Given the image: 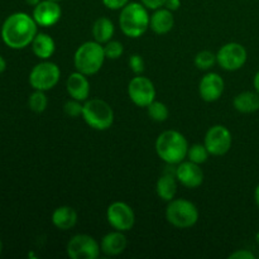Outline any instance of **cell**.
I'll list each match as a JSON object with an SVG mask.
<instances>
[{
  "instance_id": "1",
  "label": "cell",
  "mask_w": 259,
  "mask_h": 259,
  "mask_svg": "<svg viewBox=\"0 0 259 259\" xmlns=\"http://www.w3.org/2000/svg\"><path fill=\"white\" fill-rule=\"evenodd\" d=\"M38 33V24L27 13L9 15L2 27L3 42L12 50H23L32 45Z\"/></svg>"
},
{
  "instance_id": "2",
  "label": "cell",
  "mask_w": 259,
  "mask_h": 259,
  "mask_svg": "<svg viewBox=\"0 0 259 259\" xmlns=\"http://www.w3.org/2000/svg\"><path fill=\"white\" fill-rule=\"evenodd\" d=\"M189 142L177 131H164L156 141L157 156L167 164L177 166L185 161L189 151Z\"/></svg>"
},
{
  "instance_id": "3",
  "label": "cell",
  "mask_w": 259,
  "mask_h": 259,
  "mask_svg": "<svg viewBox=\"0 0 259 259\" xmlns=\"http://www.w3.org/2000/svg\"><path fill=\"white\" fill-rule=\"evenodd\" d=\"M151 15L142 3L129 2L119 15V25L126 37L139 38L148 30Z\"/></svg>"
},
{
  "instance_id": "4",
  "label": "cell",
  "mask_w": 259,
  "mask_h": 259,
  "mask_svg": "<svg viewBox=\"0 0 259 259\" xmlns=\"http://www.w3.org/2000/svg\"><path fill=\"white\" fill-rule=\"evenodd\" d=\"M106 60L104 53V46L96 40H89L82 43L73 55L75 70L86 76L98 73Z\"/></svg>"
},
{
  "instance_id": "5",
  "label": "cell",
  "mask_w": 259,
  "mask_h": 259,
  "mask_svg": "<svg viewBox=\"0 0 259 259\" xmlns=\"http://www.w3.org/2000/svg\"><path fill=\"white\" fill-rule=\"evenodd\" d=\"M199 210L196 205L186 199H174L166 207V219L177 229H189L199 220Z\"/></svg>"
},
{
  "instance_id": "6",
  "label": "cell",
  "mask_w": 259,
  "mask_h": 259,
  "mask_svg": "<svg viewBox=\"0 0 259 259\" xmlns=\"http://www.w3.org/2000/svg\"><path fill=\"white\" fill-rule=\"evenodd\" d=\"M90 128L95 131H108L114 123V111L110 104L101 99H90L83 104L81 115Z\"/></svg>"
},
{
  "instance_id": "7",
  "label": "cell",
  "mask_w": 259,
  "mask_h": 259,
  "mask_svg": "<svg viewBox=\"0 0 259 259\" xmlns=\"http://www.w3.org/2000/svg\"><path fill=\"white\" fill-rule=\"evenodd\" d=\"M61 77V70L55 62L43 60L37 63L29 73V85L34 90L48 91L52 90L58 83Z\"/></svg>"
},
{
  "instance_id": "8",
  "label": "cell",
  "mask_w": 259,
  "mask_h": 259,
  "mask_svg": "<svg viewBox=\"0 0 259 259\" xmlns=\"http://www.w3.org/2000/svg\"><path fill=\"white\" fill-rule=\"evenodd\" d=\"M248 58V52L245 47L240 43L229 42L223 46L217 53V62L223 70L234 71L240 70L245 65Z\"/></svg>"
},
{
  "instance_id": "9",
  "label": "cell",
  "mask_w": 259,
  "mask_h": 259,
  "mask_svg": "<svg viewBox=\"0 0 259 259\" xmlns=\"http://www.w3.org/2000/svg\"><path fill=\"white\" fill-rule=\"evenodd\" d=\"M100 244L88 234L73 235L67 243L66 252L71 259H96L100 255Z\"/></svg>"
},
{
  "instance_id": "10",
  "label": "cell",
  "mask_w": 259,
  "mask_h": 259,
  "mask_svg": "<svg viewBox=\"0 0 259 259\" xmlns=\"http://www.w3.org/2000/svg\"><path fill=\"white\" fill-rule=\"evenodd\" d=\"M157 91L154 83L148 77L137 75L128 85V96L134 105L139 108H147L156 100Z\"/></svg>"
},
{
  "instance_id": "11",
  "label": "cell",
  "mask_w": 259,
  "mask_h": 259,
  "mask_svg": "<svg viewBox=\"0 0 259 259\" xmlns=\"http://www.w3.org/2000/svg\"><path fill=\"white\" fill-rule=\"evenodd\" d=\"M204 144L209 151L210 156H224L232 148V133L224 125H220V124L212 125L205 134Z\"/></svg>"
},
{
  "instance_id": "12",
  "label": "cell",
  "mask_w": 259,
  "mask_h": 259,
  "mask_svg": "<svg viewBox=\"0 0 259 259\" xmlns=\"http://www.w3.org/2000/svg\"><path fill=\"white\" fill-rule=\"evenodd\" d=\"M106 219L114 230L129 232L136 224V214L126 202L115 201L109 205L106 210Z\"/></svg>"
},
{
  "instance_id": "13",
  "label": "cell",
  "mask_w": 259,
  "mask_h": 259,
  "mask_svg": "<svg viewBox=\"0 0 259 259\" xmlns=\"http://www.w3.org/2000/svg\"><path fill=\"white\" fill-rule=\"evenodd\" d=\"M62 15V9L57 2L52 0H42L33 9V19L39 27L50 28L57 24Z\"/></svg>"
},
{
  "instance_id": "14",
  "label": "cell",
  "mask_w": 259,
  "mask_h": 259,
  "mask_svg": "<svg viewBox=\"0 0 259 259\" xmlns=\"http://www.w3.org/2000/svg\"><path fill=\"white\" fill-rule=\"evenodd\" d=\"M225 82L222 76L217 72H207L202 76L199 83L200 98L206 103H214L222 98L224 93Z\"/></svg>"
},
{
  "instance_id": "15",
  "label": "cell",
  "mask_w": 259,
  "mask_h": 259,
  "mask_svg": "<svg viewBox=\"0 0 259 259\" xmlns=\"http://www.w3.org/2000/svg\"><path fill=\"white\" fill-rule=\"evenodd\" d=\"M176 179L187 189H196L204 182V172L200 164L191 161H182L176 167Z\"/></svg>"
},
{
  "instance_id": "16",
  "label": "cell",
  "mask_w": 259,
  "mask_h": 259,
  "mask_svg": "<svg viewBox=\"0 0 259 259\" xmlns=\"http://www.w3.org/2000/svg\"><path fill=\"white\" fill-rule=\"evenodd\" d=\"M66 90L72 99H76L81 103L86 101L90 95V82L88 76L78 71L72 72L66 81Z\"/></svg>"
},
{
  "instance_id": "17",
  "label": "cell",
  "mask_w": 259,
  "mask_h": 259,
  "mask_svg": "<svg viewBox=\"0 0 259 259\" xmlns=\"http://www.w3.org/2000/svg\"><path fill=\"white\" fill-rule=\"evenodd\" d=\"M126 245H128L126 237L124 235V232H119V230H114L104 235L100 243L101 252L110 257L121 254L125 250Z\"/></svg>"
},
{
  "instance_id": "18",
  "label": "cell",
  "mask_w": 259,
  "mask_h": 259,
  "mask_svg": "<svg viewBox=\"0 0 259 259\" xmlns=\"http://www.w3.org/2000/svg\"><path fill=\"white\" fill-rule=\"evenodd\" d=\"M174 25L175 18L171 10L164 7L153 10V14L151 15V22H149V28L156 34H167L168 32H171Z\"/></svg>"
},
{
  "instance_id": "19",
  "label": "cell",
  "mask_w": 259,
  "mask_h": 259,
  "mask_svg": "<svg viewBox=\"0 0 259 259\" xmlns=\"http://www.w3.org/2000/svg\"><path fill=\"white\" fill-rule=\"evenodd\" d=\"M76 223H77V211L72 206L63 205L55 209V211L52 212V224L57 229L66 232L72 229Z\"/></svg>"
},
{
  "instance_id": "20",
  "label": "cell",
  "mask_w": 259,
  "mask_h": 259,
  "mask_svg": "<svg viewBox=\"0 0 259 259\" xmlns=\"http://www.w3.org/2000/svg\"><path fill=\"white\" fill-rule=\"evenodd\" d=\"M32 51L39 60H50L56 51V43L47 33H37L32 42Z\"/></svg>"
},
{
  "instance_id": "21",
  "label": "cell",
  "mask_w": 259,
  "mask_h": 259,
  "mask_svg": "<svg viewBox=\"0 0 259 259\" xmlns=\"http://www.w3.org/2000/svg\"><path fill=\"white\" fill-rule=\"evenodd\" d=\"M233 106L242 114H252L259 110V94L257 91H243L233 100Z\"/></svg>"
},
{
  "instance_id": "22",
  "label": "cell",
  "mask_w": 259,
  "mask_h": 259,
  "mask_svg": "<svg viewBox=\"0 0 259 259\" xmlns=\"http://www.w3.org/2000/svg\"><path fill=\"white\" fill-rule=\"evenodd\" d=\"M177 179L176 176L169 174H163L156 184V192L157 196L163 201L169 202L175 199L177 194Z\"/></svg>"
},
{
  "instance_id": "23",
  "label": "cell",
  "mask_w": 259,
  "mask_h": 259,
  "mask_svg": "<svg viewBox=\"0 0 259 259\" xmlns=\"http://www.w3.org/2000/svg\"><path fill=\"white\" fill-rule=\"evenodd\" d=\"M114 33H115V27H114V23L109 18L101 17L94 23L93 35L94 40H96V42L105 45L109 40L113 39Z\"/></svg>"
},
{
  "instance_id": "24",
  "label": "cell",
  "mask_w": 259,
  "mask_h": 259,
  "mask_svg": "<svg viewBox=\"0 0 259 259\" xmlns=\"http://www.w3.org/2000/svg\"><path fill=\"white\" fill-rule=\"evenodd\" d=\"M147 113H148L149 118L152 120L157 121V123H163V121L168 119L169 115V110L166 104L157 100H154L153 103H151L147 106Z\"/></svg>"
},
{
  "instance_id": "25",
  "label": "cell",
  "mask_w": 259,
  "mask_h": 259,
  "mask_svg": "<svg viewBox=\"0 0 259 259\" xmlns=\"http://www.w3.org/2000/svg\"><path fill=\"white\" fill-rule=\"evenodd\" d=\"M210 153L207 151V148L205 147V144L201 143H195L191 147H189V151H187V157L186 158L189 161L194 162V163L202 164L207 161Z\"/></svg>"
},
{
  "instance_id": "26",
  "label": "cell",
  "mask_w": 259,
  "mask_h": 259,
  "mask_svg": "<svg viewBox=\"0 0 259 259\" xmlns=\"http://www.w3.org/2000/svg\"><path fill=\"white\" fill-rule=\"evenodd\" d=\"M28 105H29V109L33 113H43L48 105V99L46 96L45 91L34 90V93L30 94L29 99H28Z\"/></svg>"
},
{
  "instance_id": "27",
  "label": "cell",
  "mask_w": 259,
  "mask_h": 259,
  "mask_svg": "<svg viewBox=\"0 0 259 259\" xmlns=\"http://www.w3.org/2000/svg\"><path fill=\"white\" fill-rule=\"evenodd\" d=\"M215 63H218L217 55L212 53L211 51H201L195 56V66L201 71L210 70L211 67H214Z\"/></svg>"
},
{
  "instance_id": "28",
  "label": "cell",
  "mask_w": 259,
  "mask_h": 259,
  "mask_svg": "<svg viewBox=\"0 0 259 259\" xmlns=\"http://www.w3.org/2000/svg\"><path fill=\"white\" fill-rule=\"evenodd\" d=\"M104 53H105V57L109 58V60H118L124 53V47L121 42L111 39L104 46Z\"/></svg>"
},
{
  "instance_id": "29",
  "label": "cell",
  "mask_w": 259,
  "mask_h": 259,
  "mask_svg": "<svg viewBox=\"0 0 259 259\" xmlns=\"http://www.w3.org/2000/svg\"><path fill=\"white\" fill-rule=\"evenodd\" d=\"M82 109L83 104L72 98H71V100L66 101L65 105H63V111H65L66 115L71 116V118H77V116L82 115Z\"/></svg>"
},
{
  "instance_id": "30",
  "label": "cell",
  "mask_w": 259,
  "mask_h": 259,
  "mask_svg": "<svg viewBox=\"0 0 259 259\" xmlns=\"http://www.w3.org/2000/svg\"><path fill=\"white\" fill-rule=\"evenodd\" d=\"M129 67L136 75H142L146 70V62L141 55H132L129 58Z\"/></svg>"
},
{
  "instance_id": "31",
  "label": "cell",
  "mask_w": 259,
  "mask_h": 259,
  "mask_svg": "<svg viewBox=\"0 0 259 259\" xmlns=\"http://www.w3.org/2000/svg\"><path fill=\"white\" fill-rule=\"evenodd\" d=\"M128 3L129 0H103L104 7L110 10H121Z\"/></svg>"
},
{
  "instance_id": "32",
  "label": "cell",
  "mask_w": 259,
  "mask_h": 259,
  "mask_svg": "<svg viewBox=\"0 0 259 259\" xmlns=\"http://www.w3.org/2000/svg\"><path fill=\"white\" fill-rule=\"evenodd\" d=\"M230 259H255V255L248 249H238L229 255Z\"/></svg>"
},
{
  "instance_id": "33",
  "label": "cell",
  "mask_w": 259,
  "mask_h": 259,
  "mask_svg": "<svg viewBox=\"0 0 259 259\" xmlns=\"http://www.w3.org/2000/svg\"><path fill=\"white\" fill-rule=\"evenodd\" d=\"M164 2H166V0H141L142 4H143L148 10H157L159 9V8H163Z\"/></svg>"
},
{
  "instance_id": "34",
  "label": "cell",
  "mask_w": 259,
  "mask_h": 259,
  "mask_svg": "<svg viewBox=\"0 0 259 259\" xmlns=\"http://www.w3.org/2000/svg\"><path fill=\"white\" fill-rule=\"evenodd\" d=\"M180 7H181V0H166V2H164V8L171 10L172 13L179 10Z\"/></svg>"
},
{
  "instance_id": "35",
  "label": "cell",
  "mask_w": 259,
  "mask_h": 259,
  "mask_svg": "<svg viewBox=\"0 0 259 259\" xmlns=\"http://www.w3.org/2000/svg\"><path fill=\"white\" fill-rule=\"evenodd\" d=\"M5 70H7V61L4 60L3 56H0V73L4 72Z\"/></svg>"
},
{
  "instance_id": "36",
  "label": "cell",
  "mask_w": 259,
  "mask_h": 259,
  "mask_svg": "<svg viewBox=\"0 0 259 259\" xmlns=\"http://www.w3.org/2000/svg\"><path fill=\"white\" fill-rule=\"evenodd\" d=\"M253 85H254L255 91H257V93L259 94V70H258V72L255 73L254 80H253Z\"/></svg>"
},
{
  "instance_id": "37",
  "label": "cell",
  "mask_w": 259,
  "mask_h": 259,
  "mask_svg": "<svg viewBox=\"0 0 259 259\" xmlns=\"http://www.w3.org/2000/svg\"><path fill=\"white\" fill-rule=\"evenodd\" d=\"M254 200H255V204H257V206L259 207V184L257 185V187H255L254 190Z\"/></svg>"
},
{
  "instance_id": "38",
  "label": "cell",
  "mask_w": 259,
  "mask_h": 259,
  "mask_svg": "<svg viewBox=\"0 0 259 259\" xmlns=\"http://www.w3.org/2000/svg\"><path fill=\"white\" fill-rule=\"evenodd\" d=\"M40 2H42V0H25V3H27L28 5H30V7H35V5L39 4Z\"/></svg>"
},
{
  "instance_id": "39",
  "label": "cell",
  "mask_w": 259,
  "mask_h": 259,
  "mask_svg": "<svg viewBox=\"0 0 259 259\" xmlns=\"http://www.w3.org/2000/svg\"><path fill=\"white\" fill-rule=\"evenodd\" d=\"M255 242H257V244L259 245V232L255 234Z\"/></svg>"
},
{
  "instance_id": "40",
  "label": "cell",
  "mask_w": 259,
  "mask_h": 259,
  "mask_svg": "<svg viewBox=\"0 0 259 259\" xmlns=\"http://www.w3.org/2000/svg\"><path fill=\"white\" fill-rule=\"evenodd\" d=\"M2 252H3V243L2 240H0V254H2Z\"/></svg>"
},
{
  "instance_id": "41",
  "label": "cell",
  "mask_w": 259,
  "mask_h": 259,
  "mask_svg": "<svg viewBox=\"0 0 259 259\" xmlns=\"http://www.w3.org/2000/svg\"><path fill=\"white\" fill-rule=\"evenodd\" d=\"M52 2H57L58 3V2H62V0H52Z\"/></svg>"
}]
</instances>
